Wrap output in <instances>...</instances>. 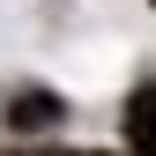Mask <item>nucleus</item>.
I'll return each mask as SVG.
<instances>
[{"label":"nucleus","instance_id":"obj_2","mask_svg":"<svg viewBox=\"0 0 156 156\" xmlns=\"http://www.w3.org/2000/svg\"><path fill=\"white\" fill-rule=\"evenodd\" d=\"M8 126H23V134L30 126H60V97H37V89L15 97V104H8Z\"/></svg>","mask_w":156,"mask_h":156},{"label":"nucleus","instance_id":"obj_1","mask_svg":"<svg viewBox=\"0 0 156 156\" xmlns=\"http://www.w3.org/2000/svg\"><path fill=\"white\" fill-rule=\"evenodd\" d=\"M126 141H134V156H156V82L134 89V104H126Z\"/></svg>","mask_w":156,"mask_h":156}]
</instances>
